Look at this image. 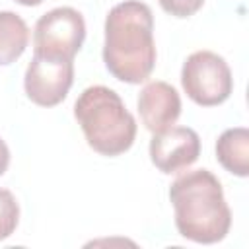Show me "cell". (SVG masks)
<instances>
[{"label":"cell","mask_w":249,"mask_h":249,"mask_svg":"<svg viewBox=\"0 0 249 249\" xmlns=\"http://www.w3.org/2000/svg\"><path fill=\"white\" fill-rule=\"evenodd\" d=\"M103 62L113 78L124 84L146 82L156 66L154 14L140 0L115 4L105 18Z\"/></svg>","instance_id":"6da1fadb"},{"label":"cell","mask_w":249,"mask_h":249,"mask_svg":"<svg viewBox=\"0 0 249 249\" xmlns=\"http://www.w3.org/2000/svg\"><path fill=\"white\" fill-rule=\"evenodd\" d=\"M175 228L181 237L212 245L222 241L231 228V210L220 179L208 169L179 175L169 187Z\"/></svg>","instance_id":"7a4b0ae2"},{"label":"cell","mask_w":249,"mask_h":249,"mask_svg":"<svg viewBox=\"0 0 249 249\" xmlns=\"http://www.w3.org/2000/svg\"><path fill=\"white\" fill-rule=\"evenodd\" d=\"M74 117L88 146L101 156H121L134 144L136 121L121 95L107 86L86 88L74 103Z\"/></svg>","instance_id":"3957f363"},{"label":"cell","mask_w":249,"mask_h":249,"mask_svg":"<svg viewBox=\"0 0 249 249\" xmlns=\"http://www.w3.org/2000/svg\"><path fill=\"white\" fill-rule=\"evenodd\" d=\"M181 86L187 97L200 107L222 105L233 89L230 64L214 51H195L183 62Z\"/></svg>","instance_id":"277c9868"},{"label":"cell","mask_w":249,"mask_h":249,"mask_svg":"<svg viewBox=\"0 0 249 249\" xmlns=\"http://www.w3.org/2000/svg\"><path fill=\"white\" fill-rule=\"evenodd\" d=\"M86 41L84 16L70 6L53 8L43 14L33 29V53L74 60Z\"/></svg>","instance_id":"5b68a950"},{"label":"cell","mask_w":249,"mask_h":249,"mask_svg":"<svg viewBox=\"0 0 249 249\" xmlns=\"http://www.w3.org/2000/svg\"><path fill=\"white\" fill-rule=\"evenodd\" d=\"M74 84V60L35 54L23 76V89L31 103L54 107L62 103Z\"/></svg>","instance_id":"8992f818"},{"label":"cell","mask_w":249,"mask_h":249,"mask_svg":"<svg viewBox=\"0 0 249 249\" xmlns=\"http://www.w3.org/2000/svg\"><path fill=\"white\" fill-rule=\"evenodd\" d=\"M150 160L165 175L191 167L200 156V138L189 126H169L150 140Z\"/></svg>","instance_id":"52a82bcc"},{"label":"cell","mask_w":249,"mask_h":249,"mask_svg":"<svg viewBox=\"0 0 249 249\" xmlns=\"http://www.w3.org/2000/svg\"><path fill=\"white\" fill-rule=\"evenodd\" d=\"M136 105L142 124L152 134L173 126L181 115V97L177 89L161 80L148 82L140 89Z\"/></svg>","instance_id":"ba28073f"},{"label":"cell","mask_w":249,"mask_h":249,"mask_svg":"<svg viewBox=\"0 0 249 249\" xmlns=\"http://www.w3.org/2000/svg\"><path fill=\"white\" fill-rule=\"evenodd\" d=\"M218 163L235 177L249 175V130L245 126L226 128L216 140Z\"/></svg>","instance_id":"9c48e42d"},{"label":"cell","mask_w":249,"mask_h":249,"mask_svg":"<svg viewBox=\"0 0 249 249\" xmlns=\"http://www.w3.org/2000/svg\"><path fill=\"white\" fill-rule=\"evenodd\" d=\"M29 45V27L25 19L10 10L0 12V66L16 62Z\"/></svg>","instance_id":"30bf717a"},{"label":"cell","mask_w":249,"mask_h":249,"mask_svg":"<svg viewBox=\"0 0 249 249\" xmlns=\"http://www.w3.org/2000/svg\"><path fill=\"white\" fill-rule=\"evenodd\" d=\"M19 224V204L12 191L0 189V241L8 239Z\"/></svg>","instance_id":"8fae6325"},{"label":"cell","mask_w":249,"mask_h":249,"mask_svg":"<svg viewBox=\"0 0 249 249\" xmlns=\"http://www.w3.org/2000/svg\"><path fill=\"white\" fill-rule=\"evenodd\" d=\"M158 2L165 14L179 18V19L195 16L204 4V0H158Z\"/></svg>","instance_id":"7c38bea8"},{"label":"cell","mask_w":249,"mask_h":249,"mask_svg":"<svg viewBox=\"0 0 249 249\" xmlns=\"http://www.w3.org/2000/svg\"><path fill=\"white\" fill-rule=\"evenodd\" d=\"M8 165H10V148H8V144L0 138V177L8 171Z\"/></svg>","instance_id":"4fadbf2b"},{"label":"cell","mask_w":249,"mask_h":249,"mask_svg":"<svg viewBox=\"0 0 249 249\" xmlns=\"http://www.w3.org/2000/svg\"><path fill=\"white\" fill-rule=\"evenodd\" d=\"M14 2H18V4H21V6H39V4H43L45 0H14Z\"/></svg>","instance_id":"5bb4252c"}]
</instances>
